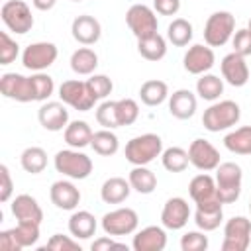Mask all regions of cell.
<instances>
[{
	"label": "cell",
	"instance_id": "f5cc1de1",
	"mask_svg": "<svg viewBox=\"0 0 251 251\" xmlns=\"http://www.w3.org/2000/svg\"><path fill=\"white\" fill-rule=\"evenodd\" d=\"M247 27H249V31H251V20H249V24H247Z\"/></svg>",
	"mask_w": 251,
	"mask_h": 251
},
{
	"label": "cell",
	"instance_id": "603a6c76",
	"mask_svg": "<svg viewBox=\"0 0 251 251\" xmlns=\"http://www.w3.org/2000/svg\"><path fill=\"white\" fill-rule=\"evenodd\" d=\"M12 214L18 222H43V210L39 206V202L29 196V194H18L12 200Z\"/></svg>",
	"mask_w": 251,
	"mask_h": 251
},
{
	"label": "cell",
	"instance_id": "836d02e7",
	"mask_svg": "<svg viewBox=\"0 0 251 251\" xmlns=\"http://www.w3.org/2000/svg\"><path fill=\"white\" fill-rule=\"evenodd\" d=\"M20 165L25 173H31V175H39L45 171L47 167V153L43 147H37V145H31L27 149L22 151L20 155Z\"/></svg>",
	"mask_w": 251,
	"mask_h": 251
},
{
	"label": "cell",
	"instance_id": "60d3db41",
	"mask_svg": "<svg viewBox=\"0 0 251 251\" xmlns=\"http://www.w3.org/2000/svg\"><path fill=\"white\" fill-rule=\"evenodd\" d=\"M116 114H118V124L122 126H131L139 118V106L133 98H122L116 100Z\"/></svg>",
	"mask_w": 251,
	"mask_h": 251
},
{
	"label": "cell",
	"instance_id": "74e56055",
	"mask_svg": "<svg viewBox=\"0 0 251 251\" xmlns=\"http://www.w3.org/2000/svg\"><path fill=\"white\" fill-rule=\"evenodd\" d=\"M39 226L41 224H37V222H18V226L12 227V231H14L16 239H18V243L22 245V249L31 247V245L37 243V239H39Z\"/></svg>",
	"mask_w": 251,
	"mask_h": 251
},
{
	"label": "cell",
	"instance_id": "db71d44e",
	"mask_svg": "<svg viewBox=\"0 0 251 251\" xmlns=\"http://www.w3.org/2000/svg\"><path fill=\"white\" fill-rule=\"evenodd\" d=\"M71 2H82V0H71Z\"/></svg>",
	"mask_w": 251,
	"mask_h": 251
},
{
	"label": "cell",
	"instance_id": "ba28073f",
	"mask_svg": "<svg viewBox=\"0 0 251 251\" xmlns=\"http://www.w3.org/2000/svg\"><path fill=\"white\" fill-rule=\"evenodd\" d=\"M139 226V216L133 208H116L102 216V229L106 235L122 237L135 233Z\"/></svg>",
	"mask_w": 251,
	"mask_h": 251
},
{
	"label": "cell",
	"instance_id": "52a82bcc",
	"mask_svg": "<svg viewBox=\"0 0 251 251\" xmlns=\"http://www.w3.org/2000/svg\"><path fill=\"white\" fill-rule=\"evenodd\" d=\"M0 16L4 25L18 35H24L33 27L31 10L24 0H6L0 8Z\"/></svg>",
	"mask_w": 251,
	"mask_h": 251
},
{
	"label": "cell",
	"instance_id": "4fadbf2b",
	"mask_svg": "<svg viewBox=\"0 0 251 251\" xmlns=\"http://www.w3.org/2000/svg\"><path fill=\"white\" fill-rule=\"evenodd\" d=\"M188 159H190L192 167H196L202 173H208V171H216L218 169L220 151L208 139L198 137L188 145Z\"/></svg>",
	"mask_w": 251,
	"mask_h": 251
},
{
	"label": "cell",
	"instance_id": "7dc6e473",
	"mask_svg": "<svg viewBox=\"0 0 251 251\" xmlns=\"http://www.w3.org/2000/svg\"><path fill=\"white\" fill-rule=\"evenodd\" d=\"M0 202H8L12 192H14V182H12V175H10V169L6 165H0Z\"/></svg>",
	"mask_w": 251,
	"mask_h": 251
},
{
	"label": "cell",
	"instance_id": "484cf974",
	"mask_svg": "<svg viewBox=\"0 0 251 251\" xmlns=\"http://www.w3.org/2000/svg\"><path fill=\"white\" fill-rule=\"evenodd\" d=\"M96 218L88 212V210H78L73 212V216L69 218V231L75 239H88L96 233Z\"/></svg>",
	"mask_w": 251,
	"mask_h": 251
},
{
	"label": "cell",
	"instance_id": "7402d4cb",
	"mask_svg": "<svg viewBox=\"0 0 251 251\" xmlns=\"http://www.w3.org/2000/svg\"><path fill=\"white\" fill-rule=\"evenodd\" d=\"M196 106H198V100L194 92H190L188 88H178L173 94H169V112L176 120L192 118L196 112Z\"/></svg>",
	"mask_w": 251,
	"mask_h": 251
},
{
	"label": "cell",
	"instance_id": "8d00e7d4",
	"mask_svg": "<svg viewBox=\"0 0 251 251\" xmlns=\"http://www.w3.org/2000/svg\"><path fill=\"white\" fill-rule=\"evenodd\" d=\"M161 163L163 167L169 171V173H182L188 165H190V159H188V151L182 149V147H169V149H163L161 153Z\"/></svg>",
	"mask_w": 251,
	"mask_h": 251
},
{
	"label": "cell",
	"instance_id": "1f68e13d",
	"mask_svg": "<svg viewBox=\"0 0 251 251\" xmlns=\"http://www.w3.org/2000/svg\"><path fill=\"white\" fill-rule=\"evenodd\" d=\"M137 53L145 61H161L167 55V41L161 33H155L145 39H137Z\"/></svg>",
	"mask_w": 251,
	"mask_h": 251
},
{
	"label": "cell",
	"instance_id": "d590c367",
	"mask_svg": "<svg viewBox=\"0 0 251 251\" xmlns=\"http://www.w3.org/2000/svg\"><path fill=\"white\" fill-rule=\"evenodd\" d=\"M192 35H194L192 33V24L188 20H184V18H175L169 24V27H167V39L173 45H176V47L188 45L190 39H192Z\"/></svg>",
	"mask_w": 251,
	"mask_h": 251
},
{
	"label": "cell",
	"instance_id": "ffe728a7",
	"mask_svg": "<svg viewBox=\"0 0 251 251\" xmlns=\"http://www.w3.org/2000/svg\"><path fill=\"white\" fill-rule=\"evenodd\" d=\"M224 204L220 200H212V202H204V204H196V212H194V224L198 226V229L202 231H214L220 227L222 220H224Z\"/></svg>",
	"mask_w": 251,
	"mask_h": 251
},
{
	"label": "cell",
	"instance_id": "681fc988",
	"mask_svg": "<svg viewBox=\"0 0 251 251\" xmlns=\"http://www.w3.org/2000/svg\"><path fill=\"white\" fill-rule=\"evenodd\" d=\"M0 249L2 251H20L22 249V245L18 243V239H16L12 229L0 231Z\"/></svg>",
	"mask_w": 251,
	"mask_h": 251
},
{
	"label": "cell",
	"instance_id": "ab89813d",
	"mask_svg": "<svg viewBox=\"0 0 251 251\" xmlns=\"http://www.w3.org/2000/svg\"><path fill=\"white\" fill-rule=\"evenodd\" d=\"M86 86H88V90L96 102L108 98L114 90V82L106 75H90V78H86Z\"/></svg>",
	"mask_w": 251,
	"mask_h": 251
},
{
	"label": "cell",
	"instance_id": "9c48e42d",
	"mask_svg": "<svg viewBox=\"0 0 251 251\" xmlns=\"http://www.w3.org/2000/svg\"><path fill=\"white\" fill-rule=\"evenodd\" d=\"M251 243V220L245 216H233L224 226L222 251H245Z\"/></svg>",
	"mask_w": 251,
	"mask_h": 251
},
{
	"label": "cell",
	"instance_id": "ac0fdd59",
	"mask_svg": "<svg viewBox=\"0 0 251 251\" xmlns=\"http://www.w3.org/2000/svg\"><path fill=\"white\" fill-rule=\"evenodd\" d=\"M71 33L80 45H94L102 35V25L94 16H76L71 24Z\"/></svg>",
	"mask_w": 251,
	"mask_h": 251
},
{
	"label": "cell",
	"instance_id": "2e32d148",
	"mask_svg": "<svg viewBox=\"0 0 251 251\" xmlns=\"http://www.w3.org/2000/svg\"><path fill=\"white\" fill-rule=\"evenodd\" d=\"M188 218H190L188 202L180 196L169 198L161 210V224L167 229H182L188 224Z\"/></svg>",
	"mask_w": 251,
	"mask_h": 251
},
{
	"label": "cell",
	"instance_id": "7a4b0ae2",
	"mask_svg": "<svg viewBox=\"0 0 251 251\" xmlns=\"http://www.w3.org/2000/svg\"><path fill=\"white\" fill-rule=\"evenodd\" d=\"M53 165H55L57 173H61L73 180H84L92 173V159L75 147L57 151Z\"/></svg>",
	"mask_w": 251,
	"mask_h": 251
},
{
	"label": "cell",
	"instance_id": "4dcf8cb0",
	"mask_svg": "<svg viewBox=\"0 0 251 251\" xmlns=\"http://www.w3.org/2000/svg\"><path fill=\"white\" fill-rule=\"evenodd\" d=\"M224 145L235 155H251V126H243L229 131L224 137Z\"/></svg>",
	"mask_w": 251,
	"mask_h": 251
},
{
	"label": "cell",
	"instance_id": "7bdbcfd3",
	"mask_svg": "<svg viewBox=\"0 0 251 251\" xmlns=\"http://www.w3.org/2000/svg\"><path fill=\"white\" fill-rule=\"evenodd\" d=\"M20 45L6 31H0V65H10L18 59Z\"/></svg>",
	"mask_w": 251,
	"mask_h": 251
},
{
	"label": "cell",
	"instance_id": "e0dca14e",
	"mask_svg": "<svg viewBox=\"0 0 251 251\" xmlns=\"http://www.w3.org/2000/svg\"><path fill=\"white\" fill-rule=\"evenodd\" d=\"M37 120L47 131H63L69 126V110L65 102H43L37 110Z\"/></svg>",
	"mask_w": 251,
	"mask_h": 251
},
{
	"label": "cell",
	"instance_id": "44dd1931",
	"mask_svg": "<svg viewBox=\"0 0 251 251\" xmlns=\"http://www.w3.org/2000/svg\"><path fill=\"white\" fill-rule=\"evenodd\" d=\"M131 247L135 251H163L167 247V233L161 226H147L133 235Z\"/></svg>",
	"mask_w": 251,
	"mask_h": 251
},
{
	"label": "cell",
	"instance_id": "4316f807",
	"mask_svg": "<svg viewBox=\"0 0 251 251\" xmlns=\"http://www.w3.org/2000/svg\"><path fill=\"white\" fill-rule=\"evenodd\" d=\"M65 141L69 147H75V149H82L86 145H90L92 141V127L84 122V120H75V122H69V126L65 127Z\"/></svg>",
	"mask_w": 251,
	"mask_h": 251
},
{
	"label": "cell",
	"instance_id": "b9f144b4",
	"mask_svg": "<svg viewBox=\"0 0 251 251\" xmlns=\"http://www.w3.org/2000/svg\"><path fill=\"white\" fill-rule=\"evenodd\" d=\"M96 122L106 127V129H114L120 127L118 124V114H116V100H104L98 108H96Z\"/></svg>",
	"mask_w": 251,
	"mask_h": 251
},
{
	"label": "cell",
	"instance_id": "6da1fadb",
	"mask_svg": "<svg viewBox=\"0 0 251 251\" xmlns=\"http://www.w3.org/2000/svg\"><path fill=\"white\" fill-rule=\"evenodd\" d=\"M163 153V139L157 133L135 135L126 143V159L135 165H149Z\"/></svg>",
	"mask_w": 251,
	"mask_h": 251
},
{
	"label": "cell",
	"instance_id": "f6af8a7d",
	"mask_svg": "<svg viewBox=\"0 0 251 251\" xmlns=\"http://www.w3.org/2000/svg\"><path fill=\"white\" fill-rule=\"evenodd\" d=\"M180 249L182 251H206L208 249V237L204 231H186L180 237Z\"/></svg>",
	"mask_w": 251,
	"mask_h": 251
},
{
	"label": "cell",
	"instance_id": "f546056e",
	"mask_svg": "<svg viewBox=\"0 0 251 251\" xmlns=\"http://www.w3.org/2000/svg\"><path fill=\"white\" fill-rule=\"evenodd\" d=\"M96 67H98V55L90 47H78L71 55V69L76 75H82V76L94 75Z\"/></svg>",
	"mask_w": 251,
	"mask_h": 251
},
{
	"label": "cell",
	"instance_id": "7c38bea8",
	"mask_svg": "<svg viewBox=\"0 0 251 251\" xmlns=\"http://www.w3.org/2000/svg\"><path fill=\"white\" fill-rule=\"evenodd\" d=\"M0 92L16 102H35L31 78L20 73H4L0 76Z\"/></svg>",
	"mask_w": 251,
	"mask_h": 251
},
{
	"label": "cell",
	"instance_id": "ee69618b",
	"mask_svg": "<svg viewBox=\"0 0 251 251\" xmlns=\"http://www.w3.org/2000/svg\"><path fill=\"white\" fill-rule=\"evenodd\" d=\"M80 251L78 239H75L73 235H63V233H53L51 239L47 241L45 247H41V251Z\"/></svg>",
	"mask_w": 251,
	"mask_h": 251
},
{
	"label": "cell",
	"instance_id": "f907efd6",
	"mask_svg": "<svg viewBox=\"0 0 251 251\" xmlns=\"http://www.w3.org/2000/svg\"><path fill=\"white\" fill-rule=\"evenodd\" d=\"M116 247H120V249H127L126 243H118V241H114L112 235H110V237H98V239H94L92 245H90L92 251H106V249L110 251V249H116Z\"/></svg>",
	"mask_w": 251,
	"mask_h": 251
},
{
	"label": "cell",
	"instance_id": "d4e9b609",
	"mask_svg": "<svg viewBox=\"0 0 251 251\" xmlns=\"http://www.w3.org/2000/svg\"><path fill=\"white\" fill-rule=\"evenodd\" d=\"M129 192H131L129 180H126L122 176H110L104 180V184L100 188V198L106 204H122L124 200H127Z\"/></svg>",
	"mask_w": 251,
	"mask_h": 251
},
{
	"label": "cell",
	"instance_id": "8fae6325",
	"mask_svg": "<svg viewBox=\"0 0 251 251\" xmlns=\"http://www.w3.org/2000/svg\"><path fill=\"white\" fill-rule=\"evenodd\" d=\"M59 98H61V102H65L67 106H71L78 112H88L96 104L94 96L90 94V90L86 86V80H78V78L65 80L59 86Z\"/></svg>",
	"mask_w": 251,
	"mask_h": 251
},
{
	"label": "cell",
	"instance_id": "f35d334b",
	"mask_svg": "<svg viewBox=\"0 0 251 251\" xmlns=\"http://www.w3.org/2000/svg\"><path fill=\"white\" fill-rule=\"evenodd\" d=\"M31 86H33V96H35V102H45L53 90H55V82H53V76H49L47 73H33L31 76Z\"/></svg>",
	"mask_w": 251,
	"mask_h": 251
},
{
	"label": "cell",
	"instance_id": "3957f363",
	"mask_svg": "<svg viewBox=\"0 0 251 251\" xmlns=\"http://www.w3.org/2000/svg\"><path fill=\"white\" fill-rule=\"evenodd\" d=\"M241 118V110H239V104L233 102V100H220V102H214L210 108L204 110V116H202V124L208 131L216 133V131H222V129H229L233 127Z\"/></svg>",
	"mask_w": 251,
	"mask_h": 251
},
{
	"label": "cell",
	"instance_id": "bcb514c9",
	"mask_svg": "<svg viewBox=\"0 0 251 251\" xmlns=\"http://www.w3.org/2000/svg\"><path fill=\"white\" fill-rule=\"evenodd\" d=\"M231 45H233V51L239 53L241 57L251 55V31H249V27L237 29L231 37Z\"/></svg>",
	"mask_w": 251,
	"mask_h": 251
},
{
	"label": "cell",
	"instance_id": "9a60e30c",
	"mask_svg": "<svg viewBox=\"0 0 251 251\" xmlns=\"http://www.w3.org/2000/svg\"><path fill=\"white\" fill-rule=\"evenodd\" d=\"M220 69H222V76L227 84L239 88V86H245L247 80H249V67L245 63V57H241L239 53L231 51L227 53L222 63H220Z\"/></svg>",
	"mask_w": 251,
	"mask_h": 251
},
{
	"label": "cell",
	"instance_id": "d6986e66",
	"mask_svg": "<svg viewBox=\"0 0 251 251\" xmlns=\"http://www.w3.org/2000/svg\"><path fill=\"white\" fill-rule=\"evenodd\" d=\"M49 198L59 210H75L80 204V190L71 180H55L49 188Z\"/></svg>",
	"mask_w": 251,
	"mask_h": 251
},
{
	"label": "cell",
	"instance_id": "5b68a950",
	"mask_svg": "<svg viewBox=\"0 0 251 251\" xmlns=\"http://www.w3.org/2000/svg\"><path fill=\"white\" fill-rule=\"evenodd\" d=\"M235 33V18L227 10L214 12L204 24V41L210 47L226 45Z\"/></svg>",
	"mask_w": 251,
	"mask_h": 251
},
{
	"label": "cell",
	"instance_id": "c3c4849f",
	"mask_svg": "<svg viewBox=\"0 0 251 251\" xmlns=\"http://www.w3.org/2000/svg\"><path fill=\"white\" fill-rule=\"evenodd\" d=\"M153 10L161 16H175L180 10V0H153Z\"/></svg>",
	"mask_w": 251,
	"mask_h": 251
},
{
	"label": "cell",
	"instance_id": "816d5d0a",
	"mask_svg": "<svg viewBox=\"0 0 251 251\" xmlns=\"http://www.w3.org/2000/svg\"><path fill=\"white\" fill-rule=\"evenodd\" d=\"M31 4H33L37 10L47 12V10H51V8L57 4V0H31Z\"/></svg>",
	"mask_w": 251,
	"mask_h": 251
},
{
	"label": "cell",
	"instance_id": "5bb4252c",
	"mask_svg": "<svg viewBox=\"0 0 251 251\" xmlns=\"http://www.w3.org/2000/svg\"><path fill=\"white\" fill-rule=\"evenodd\" d=\"M214 63H216L214 49L210 45H202V43L188 47V51L182 57V67L190 75H204L214 67Z\"/></svg>",
	"mask_w": 251,
	"mask_h": 251
},
{
	"label": "cell",
	"instance_id": "30bf717a",
	"mask_svg": "<svg viewBox=\"0 0 251 251\" xmlns=\"http://www.w3.org/2000/svg\"><path fill=\"white\" fill-rule=\"evenodd\" d=\"M57 55H59V49H57L55 43H51V41H35V43H29L24 49L22 65L27 71L41 73V71L49 69L57 61Z\"/></svg>",
	"mask_w": 251,
	"mask_h": 251
},
{
	"label": "cell",
	"instance_id": "e575fe53",
	"mask_svg": "<svg viewBox=\"0 0 251 251\" xmlns=\"http://www.w3.org/2000/svg\"><path fill=\"white\" fill-rule=\"evenodd\" d=\"M196 94L202 100L216 102L224 94V80L220 76H216V75L204 73V75H200V78L196 82Z\"/></svg>",
	"mask_w": 251,
	"mask_h": 251
},
{
	"label": "cell",
	"instance_id": "277c9868",
	"mask_svg": "<svg viewBox=\"0 0 251 251\" xmlns=\"http://www.w3.org/2000/svg\"><path fill=\"white\" fill-rule=\"evenodd\" d=\"M243 173L237 163H220L216 169V190L222 204H233L241 194Z\"/></svg>",
	"mask_w": 251,
	"mask_h": 251
},
{
	"label": "cell",
	"instance_id": "83f0119b",
	"mask_svg": "<svg viewBox=\"0 0 251 251\" xmlns=\"http://www.w3.org/2000/svg\"><path fill=\"white\" fill-rule=\"evenodd\" d=\"M127 180L131 184V190L139 194H151L157 188V176L151 169H147V165H135L129 171Z\"/></svg>",
	"mask_w": 251,
	"mask_h": 251
},
{
	"label": "cell",
	"instance_id": "cb8c5ba5",
	"mask_svg": "<svg viewBox=\"0 0 251 251\" xmlns=\"http://www.w3.org/2000/svg\"><path fill=\"white\" fill-rule=\"evenodd\" d=\"M188 194L194 200V204H204V202L220 200L218 198V190H216V178L210 176L208 173H200V175H196L190 180Z\"/></svg>",
	"mask_w": 251,
	"mask_h": 251
},
{
	"label": "cell",
	"instance_id": "d6a6232c",
	"mask_svg": "<svg viewBox=\"0 0 251 251\" xmlns=\"http://www.w3.org/2000/svg\"><path fill=\"white\" fill-rule=\"evenodd\" d=\"M90 147L94 149V153H98L102 157H112L120 149V139H118V135L112 129L102 127L100 131H94L92 141H90Z\"/></svg>",
	"mask_w": 251,
	"mask_h": 251
},
{
	"label": "cell",
	"instance_id": "8992f818",
	"mask_svg": "<svg viewBox=\"0 0 251 251\" xmlns=\"http://www.w3.org/2000/svg\"><path fill=\"white\" fill-rule=\"evenodd\" d=\"M126 24L129 27V31L135 35V39H145L151 37L159 27L157 22V12L145 4H133L129 6V10L126 12Z\"/></svg>",
	"mask_w": 251,
	"mask_h": 251
},
{
	"label": "cell",
	"instance_id": "11a10c76",
	"mask_svg": "<svg viewBox=\"0 0 251 251\" xmlns=\"http://www.w3.org/2000/svg\"><path fill=\"white\" fill-rule=\"evenodd\" d=\"M249 212H251V202H249Z\"/></svg>",
	"mask_w": 251,
	"mask_h": 251
},
{
	"label": "cell",
	"instance_id": "f1b7e54d",
	"mask_svg": "<svg viewBox=\"0 0 251 251\" xmlns=\"http://www.w3.org/2000/svg\"><path fill=\"white\" fill-rule=\"evenodd\" d=\"M139 98L145 106H159L169 98V86L165 80L159 78L145 80L139 88Z\"/></svg>",
	"mask_w": 251,
	"mask_h": 251
}]
</instances>
